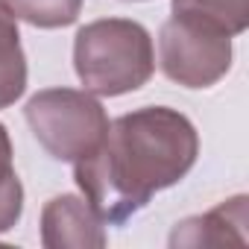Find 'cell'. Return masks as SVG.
<instances>
[{
    "label": "cell",
    "instance_id": "5b68a950",
    "mask_svg": "<svg viewBox=\"0 0 249 249\" xmlns=\"http://www.w3.org/2000/svg\"><path fill=\"white\" fill-rule=\"evenodd\" d=\"M41 243L47 249L103 246L106 243L103 220L79 196H71V194L56 196L44 205V214H41Z\"/></svg>",
    "mask_w": 249,
    "mask_h": 249
},
{
    "label": "cell",
    "instance_id": "3957f363",
    "mask_svg": "<svg viewBox=\"0 0 249 249\" xmlns=\"http://www.w3.org/2000/svg\"><path fill=\"white\" fill-rule=\"evenodd\" d=\"M27 123L38 144L59 161H79L91 156L108 132L103 106L73 88H50L27 103Z\"/></svg>",
    "mask_w": 249,
    "mask_h": 249
},
{
    "label": "cell",
    "instance_id": "8992f818",
    "mask_svg": "<svg viewBox=\"0 0 249 249\" xmlns=\"http://www.w3.org/2000/svg\"><path fill=\"white\" fill-rule=\"evenodd\" d=\"M246 226H249L246 196H234L220 208L176 226L170 243L173 246H246L249 240Z\"/></svg>",
    "mask_w": 249,
    "mask_h": 249
},
{
    "label": "cell",
    "instance_id": "ba28073f",
    "mask_svg": "<svg viewBox=\"0 0 249 249\" xmlns=\"http://www.w3.org/2000/svg\"><path fill=\"white\" fill-rule=\"evenodd\" d=\"M173 12L202 18L229 36H237L249 24V0H173Z\"/></svg>",
    "mask_w": 249,
    "mask_h": 249
},
{
    "label": "cell",
    "instance_id": "6da1fadb",
    "mask_svg": "<svg viewBox=\"0 0 249 249\" xmlns=\"http://www.w3.org/2000/svg\"><path fill=\"white\" fill-rule=\"evenodd\" d=\"M191 120L173 108H138L108 123L100 147L76 161V185L103 223H123L196 161Z\"/></svg>",
    "mask_w": 249,
    "mask_h": 249
},
{
    "label": "cell",
    "instance_id": "277c9868",
    "mask_svg": "<svg viewBox=\"0 0 249 249\" xmlns=\"http://www.w3.org/2000/svg\"><path fill=\"white\" fill-rule=\"evenodd\" d=\"M161 71L185 88H208L231 65V36L220 27L173 12L159 36Z\"/></svg>",
    "mask_w": 249,
    "mask_h": 249
},
{
    "label": "cell",
    "instance_id": "30bf717a",
    "mask_svg": "<svg viewBox=\"0 0 249 249\" xmlns=\"http://www.w3.org/2000/svg\"><path fill=\"white\" fill-rule=\"evenodd\" d=\"M24 208V188L12 170V144L9 132L0 123V231H6L18 223Z\"/></svg>",
    "mask_w": 249,
    "mask_h": 249
},
{
    "label": "cell",
    "instance_id": "7a4b0ae2",
    "mask_svg": "<svg viewBox=\"0 0 249 249\" xmlns=\"http://www.w3.org/2000/svg\"><path fill=\"white\" fill-rule=\"evenodd\" d=\"M73 65L85 91L100 97L135 91L153 76L156 59L150 33L123 18L94 21L76 33Z\"/></svg>",
    "mask_w": 249,
    "mask_h": 249
},
{
    "label": "cell",
    "instance_id": "9c48e42d",
    "mask_svg": "<svg viewBox=\"0 0 249 249\" xmlns=\"http://www.w3.org/2000/svg\"><path fill=\"white\" fill-rule=\"evenodd\" d=\"M6 6L12 9L15 18H24L33 27L56 30L76 21L82 0H6Z\"/></svg>",
    "mask_w": 249,
    "mask_h": 249
},
{
    "label": "cell",
    "instance_id": "52a82bcc",
    "mask_svg": "<svg viewBox=\"0 0 249 249\" xmlns=\"http://www.w3.org/2000/svg\"><path fill=\"white\" fill-rule=\"evenodd\" d=\"M27 88V59L21 50V36L15 15L0 3V108L12 106Z\"/></svg>",
    "mask_w": 249,
    "mask_h": 249
}]
</instances>
